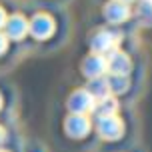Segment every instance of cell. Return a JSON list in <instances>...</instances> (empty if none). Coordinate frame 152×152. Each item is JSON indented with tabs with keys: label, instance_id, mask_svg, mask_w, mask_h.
<instances>
[{
	"label": "cell",
	"instance_id": "cell-1",
	"mask_svg": "<svg viewBox=\"0 0 152 152\" xmlns=\"http://www.w3.org/2000/svg\"><path fill=\"white\" fill-rule=\"evenodd\" d=\"M98 134L106 140H118V138L124 134V122H122L120 116H104V118H98Z\"/></svg>",
	"mask_w": 152,
	"mask_h": 152
},
{
	"label": "cell",
	"instance_id": "cell-2",
	"mask_svg": "<svg viewBox=\"0 0 152 152\" xmlns=\"http://www.w3.org/2000/svg\"><path fill=\"white\" fill-rule=\"evenodd\" d=\"M120 32H112V30H102L90 40V46L94 54H102V52H112L116 50V44L120 42Z\"/></svg>",
	"mask_w": 152,
	"mask_h": 152
},
{
	"label": "cell",
	"instance_id": "cell-3",
	"mask_svg": "<svg viewBox=\"0 0 152 152\" xmlns=\"http://www.w3.org/2000/svg\"><path fill=\"white\" fill-rule=\"evenodd\" d=\"M94 106H96V100L90 96L88 90H76L68 100V108L72 114H88L94 112Z\"/></svg>",
	"mask_w": 152,
	"mask_h": 152
},
{
	"label": "cell",
	"instance_id": "cell-4",
	"mask_svg": "<svg viewBox=\"0 0 152 152\" xmlns=\"http://www.w3.org/2000/svg\"><path fill=\"white\" fill-rule=\"evenodd\" d=\"M108 70L112 72V76H126L130 72V58L128 54H124L122 50H112L108 52Z\"/></svg>",
	"mask_w": 152,
	"mask_h": 152
},
{
	"label": "cell",
	"instance_id": "cell-5",
	"mask_svg": "<svg viewBox=\"0 0 152 152\" xmlns=\"http://www.w3.org/2000/svg\"><path fill=\"white\" fill-rule=\"evenodd\" d=\"M66 132L72 138H82L90 132V118L86 114H70L66 118Z\"/></svg>",
	"mask_w": 152,
	"mask_h": 152
},
{
	"label": "cell",
	"instance_id": "cell-6",
	"mask_svg": "<svg viewBox=\"0 0 152 152\" xmlns=\"http://www.w3.org/2000/svg\"><path fill=\"white\" fill-rule=\"evenodd\" d=\"M108 70V64H106V58L102 56V54H94L92 52L86 60H84V66H82V72L90 80L94 78H102V74Z\"/></svg>",
	"mask_w": 152,
	"mask_h": 152
},
{
	"label": "cell",
	"instance_id": "cell-7",
	"mask_svg": "<svg viewBox=\"0 0 152 152\" xmlns=\"http://www.w3.org/2000/svg\"><path fill=\"white\" fill-rule=\"evenodd\" d=\"M104 14L110 22H124L130 16V6L124 0H112L104 6Z\"/></svg>",
	"mask_w": 152,
	"mask_h": 152
},
{
	"label": "cell",
	"instance_id": "cell-8",
	"mask_svg": "<svg viewBox=\"0 0 152 152\" xmlns=\"http://www.w3.org/2000/svg\"><path fill=\"white\" fill-rule=\"evenodd\" d=\"M28 30H30L36 38L42 40V38H48L54 32V22H52V18H50V16L38 14V16H34V20L28 24Z\"/></svg>",
	"mask_w": 152,
	"mask_h": 152
},
{
	"label": "cell",
	"instance_id": "cell-9",
	"mask_svg": "<svg viewBox=\"0 0 152 152\" xmlns=\"http://www.w3.org/2000/svg\"><path fill=\"white\" fill-rule=\"evenodd\" d=\"M28 32V22L24 20L22 16H12L6 20V36L14 38V40H20V38L26 36Z\"/></svg>",
	"mask_w": 152,
	"mask_h": 152
},
{
	"label": "cell",
	"instance_id": "cell-10",
	"mask_svg": "<svg viewBox=\"0 0 152 152\" xmlns=\"http://www.w3.org/2000/svg\"><path fill=\"white\" fill-rule=\"evenodd\" d=\"M86 90L90 92V96L96 100V102L102 100V98H106V96H112V94H110V84H108L106 78H94V80L88 84Z\"/></svg>",
	"mask_w": 152,
	"mask_h": 152
},
{
	"label": "cell",
	"instance_id": "cell-11",
	"mask_svg": "<svg viewBox=\"0 0 152 152\" xmlns=\"http://www.w3.org/2000/svg\"><path fill=\"white\" fill-rule=\"evenodd\" d=\"M116 110H118V100L114 98V96H106V98L98 100L96 106H94V112L98 114V118L112 116V114H116Z\"/></svg>",
	"mask_w": 152,
	"mask_h": 152
},
{
	"label": "cell",
	"instance_id": "cell-12",
	"mask_svg": "<svg viewBox=\"0 0 152 152\" xmlns=\"http://www.w3.org/2000/svg\"><path fill=\"white\" fill-rule=\"evenodd\" d=\"M6 44H8V38H6V34H0V54L6 50Z\"/></svg>",
	"mask_w": 152,
	"mask_h": 152
},
{
	"label": "cell",
	"instance_id": "cell-13",
	"mask_svg": "<svg viewBox=\"0 0 152 152\" xmlns=\"http://www.w3.org/2000/svg\"><path fill=\"white\" fill-rule=\"evenodd\" d=\"M4 24H6V16H4V10L0 8V28H2Z\"/></svg>",
	"mask_w": 152,
	"mask_h": 152
},
{
	"label": "cell",
	"instance_id": "cell-14",
	"mask_svg": "<svg viewBox=\"0 0 152 152\" xmlns=\"http://www.w3.org/2000/svg\"><path fill=\"white\" fill-rule=\"evenodd\" d=\"M4 138H6V132H4V128H2V126H0V144H2V142H4Z\"/></svg>",
	"mask_w": 152,
	"mask_h": 152
},
{
	"label": "cell",
	"instance_id": "cell-15",
	"mask_svg": "<svg viewBox=\"0 0 152 152\" xmlns=\"http://www.w3.org/2000/svg\"><path fill=\"white\" fill-rule=\"evenodd\" d=\"M0 106H2V98H0Z\"/></svg>",
	"mask_w": 152,
	"mask_h": 152
},
{
	"label": "cell",
	"instance_id": "cell-16",
	"mask_svg": "<svg viewBox=\"0 0 152 152\" xmlns=\"http://www.w3.org/2000/svg\"><path fill=\"white\" fill-rule=\"evenodd\" d=\"M0 152H6V150H0Z\"/></svg>",
	"mask_w": 152,
	"mask_h": 152
}]
</instances>
